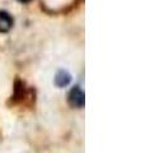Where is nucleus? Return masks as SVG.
I'll return each instance as SVG.
<instances>
[{
  "instance_id": "nucleus-1",
  "label": "nucleus",
  "mask_w": 145,
  "mask_h": 153,
  "mask_svg": "<svg viewBox=\"0 0 145 153\" xmlns=\"http://www.w3.org/2000/svg\"><path fill=\"white\" fill-rule=\"evenodd\" d=\"M67 102L71 107H76V108H81L84 106V92L81 91L79 85H75L74 88H71V91L67 94Z\"/></svg>"
},
{
  "instance_id": "nucleus-2",
  "label": "nucleus",
  "mask_w": 145,
  "mask_h": 153,
  "mask_svg": "<svg viewBox=\"0 0 145 153\" xmlns=\"http://www.w3.org/2000/svg\"><path fill=\"white\" fill-rule=\"evenodd\" d=\"M14 25V19L13 17L5 10H0V32L7 33L12 30V27Z\"/></svg>"
},
{
  "instance_id": "nucleus-3",
  "label": "nucleus",
  "mask_w": 145,
  "mask_h": 153,
  "mask_svg": "<svg viewBox=\"0 0 145 153\" xmlns=\"http://www.w3.org/2000/svg\"><path fill=\"white\" fill-rule=\"evenodd\" d=\"M71 82V74L65 69H60L55 75V84L59 88H64Z\"/></svg>"
},
{
  "instance_id": "nucleus-4",
  "label": "nucleus",
  "mask_w": 145,
  "mask_h": 153,
  "mask_svg": "<svg viewBox=\"0 0 145 153\" xmlns=\"http://www.w3.org/2000/svg\"><path fill=\"white\" fill-rule=\"evenodd\" d=\"M17 1H19V3H23V4H24V3H30L31 0H17Z\"/></svg>"
}]
</instances>
